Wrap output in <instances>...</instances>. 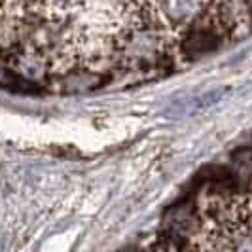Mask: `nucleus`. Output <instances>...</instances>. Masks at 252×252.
<instances>
[{
  "mask_svg": "<svg viewBox=\"0 0 252 252\" xmlns=\"http://www.w3.org/2000/svg\"><path fill=\"white\" fill-rule=\"evenodd\" d=\"M88 0H44V4L53 10V12H70V10H76L80 6H84Z\"/></svg>",
  "mask_w": 252,
  "mask_h": 252,
  "instance_id": "nucleus-1",
  "label": "nucleus"
}]
</instances>
